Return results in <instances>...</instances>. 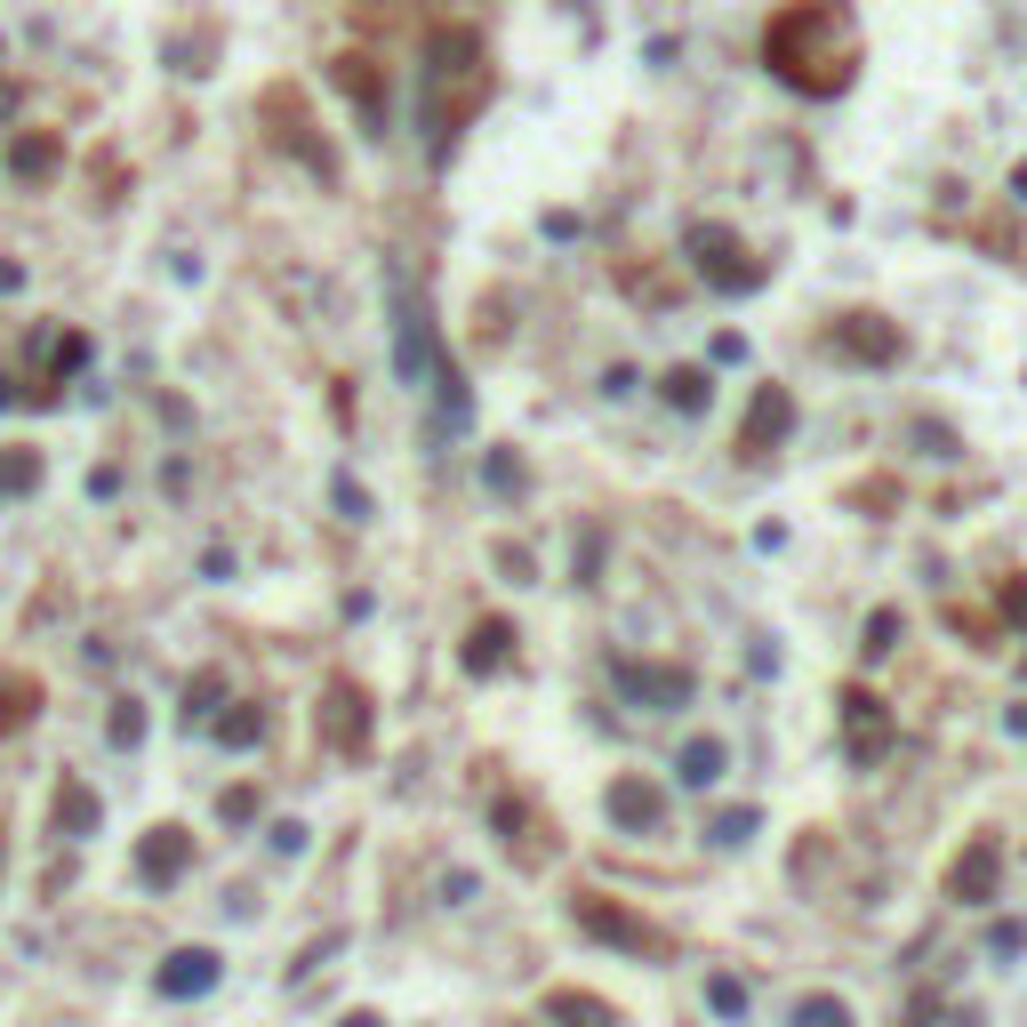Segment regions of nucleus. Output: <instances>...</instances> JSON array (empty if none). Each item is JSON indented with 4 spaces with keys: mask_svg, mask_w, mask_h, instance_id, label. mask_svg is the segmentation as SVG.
Instances as JSON below:
<instances>
[{
    "mask_svg": "<svg viewBox=\"0 0 1027 1027\" xmlns=\"http://www.w3.org/2000/svg\"><path fill=\"white\" fill-rule=\"evenodd\" d=\"M714 843H723V851H739L746 835H755V811H723V818H714V827H706Z\"/></svg>",
    "mask_w": 1027,
    "mask_h": 1027,
    "instance_id": "nucleus-28",
    "label": "nucleus"
},
{
    "mask_svg": "<svg viewBox=\"0 0 1027 1027\" xmlns=\"http://www.w3.org/2000/svg\"><path fill=\"white\" fill-rule=\"evenodd\" d=\"M113 746H136V739H145V706H136V699H113Z\"/></svg>",
    "mask_w": 1027,
    "mask_h": 1027,
    "instance_id": "nucleus-25",
    "label": "nucleus"
},
{
    "mask_svg": "<svg viewBox=\"0 0 1027 1027\" xmlns=\"http://www.w3.org/2000/svg\"><path fill=\"white\" fill-rule=\"evenodd\" d=\"M498 667H506V627L482 619V627H474V642H466V674H498Z\"/></svg>",
    "mask_w": 1027,
    "mask_h": 1027,
    "instance_id": "nucleus-20",
    "label": "nucleus"
},
{
    "mask_svg": "<svg viewBox=\"0 0 1027 1027\" xmlns=\"http://www.w3.org/2000/svg\"><path fill=\"white\" fill-rule=\"evenodd\" d=\"M892 642H899V610H875V619H867V659H883Z\"/></svg>",
    "mask_w": 1027,
    "mask_h": 1027,
    "instance_id": "nucleus-30",
    "label": "nucleus"
},
{
    "mask_svg": "<svg viewBox=\"0 0 1027 1027\" xmlns=\"http://www.w3.org/2000/svg\"><path fill=\"white\" fill-rule=\"evenodd\" d=\"M434 369H441L434 362V322H426V305L409 297V282L394 273V378L401 386H426Z\"/></svg>",
    "mask_w": 1027,
    "mask_h": 1027,
    "instance_id": "nucleus-4",
    "label": "nucleus"
},
{
    "mask_svg": "<svg viewBox=\"0 0 1027 1027\" xmlns=\"http://www.w3.org/2000/svg\"><path fill=\"white\" fill-rule=\"evenodd\" d=\"M723 771H731V746L723 739H691V746H682V763H674L682 786H714Z\"/></svg>",
    "mask_w": 1027,
    "mask_h": 1027,
    "instance_id": "nucleus-18",
    "label": "nucleus"
},
{
    "mask_svg": "<svg viewBox=\"0 0 1027 1027\" xmlns=\"http://www.w3.org/2000/svg\"><path fill=\"white\" fill-rule=\"evenodd\" d=\"M522 482H530V474H522V458H514V450H490V490H498V498H514Z\"/></svg>",
    "mask_w": 1027,
    "mask_h": 1027,
    "instance_id": "nucleus-27",
    "label": "nucleus"
},
{
    "mask_svg": "<svg viewBox=\"0 0 1027 1027\" xmlns=\"http://www.w3.org/2000/svg\"><path fill=\"white\" fill-rule=\"evenodd\" d=\"M57 161H64V145H57V136H41V129H24L17 145H9V169H17L24 185H49V177H57Z\"/></svg>",
    "mask_w": 1027,
    "mask_h": 1027,
    "instance_id": "nucleus-17",
    "label": "nucleus"
},
{
    "mask_svg": "<svg viewBox=\"0 0 1027 1027\" xmlns=\"http://www.w3.org/2000/svg\"><path fill=\"white\" fill-rule=\"evenodd\" d=\"M329 746H346V755H354V746H369V699L354 691V682H337V691H329Z\"/></svg>",
    "mask_w": 1027,
    "mask_h": 1027,
    "instance_id": "nucleus-13",
    "label": "nucleus"
},
{
    "mask_svg": "<svg viewBox=\"0 0 1027 1027\" xmlns=\"http://www.w3.org/2000/svg\"><path fill=\"white\" fill-rule=\"evenodd\" d=\"M786 426H795V401H786V386H763V401H755V418H746V441H739V450L763 458V441H779Z\"/></svg>",
    "mask_w": 1027,
    "mask_h": 1027,
    "instance_id": "nucleus-16",
    "label": "nucleus"
},
{
    "mask_svg": "<svg viewBox=\"0 0 1027 1027\" xmlns=\"http://www.w3.org/2000/svg\"><path fill=\"white\" fill-rule=\"evenodd\" d=\"M546 1011H555V1019H570V1027H619V1011H610V1004H594V996H570V987H562V996H546Z\"/></svg>",
    "mask_w": 1027,
    "mask_h": 1027,
    "instance_id": "nucleus-21",
    "label": "nucleus"
},
{
    "mask_svg": "<svg viewBox=\"0 0 1027 1027\" xmlns=\"http://www.w3.org/2000/svg\"><path fill=\"white\" fill-rule=\"evenodd\" d=\"M217 739H225V746H257V739H265V714H257V706H233L225 723H217Z\"/></svg>",
    "mask_w": 1027,
    "mask_h": 1027,
    "instance_id": "nucleus-24",
    "label": "nucleus"
},
{
    "mask_svg": "<svg viewBox=\"0 0 1027 1027\" xmlns=\"http://www.w3.org/2000/svg\"><path fill=\"white\" fill-rule=\"evenodd\" d=\"M706 1004L723 1011V1019H739V1011H746V987H739L731 972H714V979H706Z\"/></svg>",
    "mask_w": 1027,
    "mask_h": 1027,
    "instance_id": "nucleus-26",
    "label": "nucleus"
},
{
    "mask_svg": "<svg viewBox=\"0 0 1027 1027\" xmlns=\"http://www.w3.org/2000/svg\"><path fill=\"white\" fill-rule=\"evenodd\" d=\"M9 113H17V89H9V81H0V121H9Z\"/></svg>",
    "mask_w": 1027,
    "mask_h": 1027,
    "instance_id": "nucleus-33",
    "label": "nucleus"
},
{
    "mask_svg": "<svg viewBox=\"0 0 1027 1027\" xmlns=\"http://www.w3.org/2000/svg\"><path fill=\"white\" fill-rule=\"evenodd\" d=\"M474 96H482V41H474L466 24H441L426 41V121H434L441 145H450L458 121L474 113Z\"/></svg>",
    "mask_w": 1027,
    "mask_h": 1027,
    "instance_id": "nucleus-2",
    "label": "nucleus"
},
{
    "mask_svg": "<svg viewBox=\"0 0 1027 1027\" xmlns=\"http://www.w3.org/2000/svg\"><path fill=\"white\" fill-rule=\"evenodd\" d=\"M193 867V835L185 827H153L145 843H136V875H145V883H177Z\"/></svg>",
    "mask_w": 1027,
    "mask_h": 1027,
    "instance_id": "nucleus-10",
    "label": "nucleus"
},
{
    "mask_svg": "<svg viewBox=\"0 0 1027 1027\" xmlns=\"http://www.w3.org/2000/svg\"><path fill=\"white\" fill-rule=\"evenodd\" d=\"M570 923H578V932H594V939H610V947H627V955H667V932H659V923L627 915L610 892H578V899H570Z\"/></svg>",
    "mask_w": 1027,
    "mask_h": 1027,
    "instance_id": "nucleus-3",
    "label": "nucleus"
},
{
    "mask_svg": "<svg viewBox=\"0 0 1027 1027\" xmlns=\"http://www.w3.org/2000/svg\"><path fill=\"white\" fill-rule=\"evenodd\" d=\"M329 73H337V89H346L354 105H362V121H369V136H386V96H378V73H369V57H337Z\"/></svg>",
    "mask_w": 1027,
    "mask_h": 1027,
    "instance_id": "nucleus-12",
    "label": "nucleus"
},
{
    "mask_svg": "<svg viewBox=\"0 0 1027 1027\" xmlns=\"http://www.w3.org/2000/svg\"><path fill=\"white\" fill-rule=\"evenodd\" d=\"M610 818H619L627 835H642V827H659V786H642V779H610Z\"/></svg>",
    "mask_w": 1027,
    "mask_h": 1027,
    "instance_id": "nucleus-14",
    "label": "nucleus"
},
{
    "mask_svg": "<svg viewBox=\"0 0 1027 1027\" xmlns=\"http://www.w3.org/2000/svg\"><path fill=\"white\" fill-rule=\"evenodd\" d=\"M41 714V682L32 674H0V739H9L17 723H32Z\"/></svg>",
    "mask_w": 1027,
    "mask_h": 1027,
    "instance_id": "nucleus-19",
    "label": "nucleus"
},
{
    "mask_svg": "<svg viewBox=\"0 0 1027 1027\" xmlns=\"http://www.w3.org/2000/svg\"><path fill=\"white\" fill-rule=\"evenodd\" d=\"M217 955L210 947H177V955H161V972H153V987H161V996L169 1004H193V996H210V987H217Z\"/></svg>",
    "mask_w": 1027,
    "mask_h": 1027,
    "instance_id": "nucleus-7",
    "label": "nucleus"
},
{
    "mask_svg": "<svg viewBox=\"0 0 1027 1027\" xmlns=\"http://www.w3.org/2000/svg\"><path fill=\"white\" fill-rule=\"evenodd\" d=\"M667 401H674V409H706V401H714V378H706V369H674V378H667Z\"/></svg>",
    "mask_w": 1027,
    "mask_h": 1027,
    "instance_id": "nucleus-22",
    "label": "nucleus"
},
{
    "mask_svg": "<svg viewBox=\"0 0 1027 1027\" xmlns=\"http://www.w3.org/2000/svg\"><path fill=\"white\" fill-rule=\"evenodd\" d=\"M337 514H346V522H369V498H362V482H354V474H337Z\"/></svg>",
    "mask_w": 1027,
    "mask_h": 1027,
    "instance_id": "nucleus-29",
    "label": "nucleus"
},
{
    "mask_svg": "<svg viewBox=\"0 0 1027 1027\" xmlns=\"http://www.w3.org/2000/svg\"><path fill=\"white\" fill-rule=\"evenodd\" d=\"M49 827L64 835V843H89L96 827H105V803L89 795L81 779H57V803H49Z\"/></svg>",
    "mask_w": 1027,
    "mask_h": 1027,
    "instance_id": "nucleus-9",
    "label": "nucleus"
},
{
    "mask_svg": "<svg viewBox=\"0 0 1027 1027\" xmlns=\"http://www.w3.org/2000/svg\"><path fill=\"white\" fill-rule=\"evenodd\" d=\"M835 346L860 354V362H899V329L883 322V314H843L835 322Z\"/></svg>",
    "mask_w": 1027,
    "mask_h": 1027,
    "instance_id": "nucleus-11",
    "label": "nucleus"
},
{
    "mask_svg": "<svg viewBox=\"0 0 1027 1027\" xmlns=\"http://www.w3.org/2000/svg\"><path fill=\"white\" fill-rule=\"evenodd\" d=\"M346 1027H378V1011H354V1019H346Z\"/></svg>",
    "mask_w": 1027,
    "mask_h": 1027,
    "instance_id": "nucleus-35",
    "label": "nucleus"
},
{
    "mask_svg": "<svg viewBox=\"0 0 1027 1027\" xmlns=\"http://www.w3.org/2000/svg\"><path fill=\"white\" fill-rule=\"evenodd\" d=\"M619 682H627V699H642L650 714L691 706V674H682V667H634V659H619Z\"/></svg>",
    "mask_w": 1027,
    "mask_h": 1027,
    "instance_id": "nucleus-8",
    "label": "nucleus"
},
{
    "mask_svg": "<svg viewBox=\"0 0 1027 1027\" xmlns=\"http://www.w3.org/2000/svg\"><path fill=\"white\" fill-rule=\"evenodd\" d=\"M763 64L803 96H835L860 64V24H851L843 0H786L763 24Z\"/></svg>",
    "mask_w": 1027,
    "mask_h": 1027,
    "instance_id": "nucleus-1",
    "label": "nucleus"
},
{
    "mask_svg": "<svg viewBox=\"0 0 1027 1027\" xmlns=\"http://www.w3.org/2000/svg\"><path fill=\"white\" fill-rule=\"evenodd\" d=\"M987 947H996V955H1019V947H1027V923H1011V915H1004L996 932H987Z\"/></svg>",
    "mask_w": 1027,
    "mask_h": 1027,
    "instance_id": "nucleus-31",
    "label": "nucleus"
},
{
    "mask_svg": "<svg viewBox=\"0 0 1027 1027\" xmlns=\"http://www.w3.org/2000/svg\"><path fill=\"white\" fill-rule=\"evenodd\" d=\"M691 257H699V273H706L714 289H755L763 282V265H731L739 242H731L723 225H691Z\"/></svg>",
    "mask_w": 1027,
    "mask_h": 1027,
    "instance_id": "nucleus-6",
    "label": "nucleus"
},
{
    "mask_svg": "<svg viewBox=\"0 0 1027 1027\" xmlns=\"http://www.w3.org/2000/svg\"><path fill=\"white\" fill-rule=\"evenodd\" d=\"M1011 193H1019V201H1027V161H1019V169H1011Z\"/></svg>",
    "mask_w": 1027,
    "mask_h": 1027,
    "instance_id": "nucleus-34",
    "label": "nucleus"
},
{
    "mask_svg": "<svg viewBox=\"0 0 1027 1027\" xmlns=\"http://www.w3.org/2000/svg\"><path fill=\"white\" fill-rule=\"evenodd\" d=\"M795 1027H851V1004L843 996H803L795 1004Z\"/></svg>",
    "mask_w": 1027,
    "mask_h": 1027,
    "instance_id": "nucleus-23",
    "label": "nucleus"
},
{
    "mask_svg": "<svg viewBox=\"0 0 1027 1027\" xmlns=\"http://www.w3.org/2000/svg\"><path fill=\"white\" fill-rule=\"evenodd\" d=\"M843 723H851V755L875 763V755H883V699H875V691H851V699H843Z\"/></svg>",
    "mask_w": 1027,
    "mask_h": 1027,
    "instance_id": "nucleus-15",
    "label": "nucleus"
},
{
    "mask_svg": "<svg viewBox=\"0 0 1027 1027\" xmlns=\"http://www.w3.org/2000/svg\"><path fill=\"white\" fill-rule=\"evenodd\" d=\"M273 851H282V860H297V851H305V827H297V818H282V827H273Z\"/></svg>",
    "mask_w": 1027,
    "mask_h": 1027,
    "instance_id": "nucleus-32",
    "label": "nucleus"
},
{
    "mask_svg": "<svg viewBox=\"0 0 1027 1027\" xmlns=\"http://www.w3.org/2000/svg\"><path fill=\"white\" fill-rule=\"evenodd\" d=\"M996 883H1004V843L996 835H972V851L947 867V892L964 899V907H987V899H996Z\"/></svg>",
    "mask_w": 1027,
    "mask_h": 1027,
    "instance_id": "nucleus-5",
    "label": "nucleus"
}]
</instances>
